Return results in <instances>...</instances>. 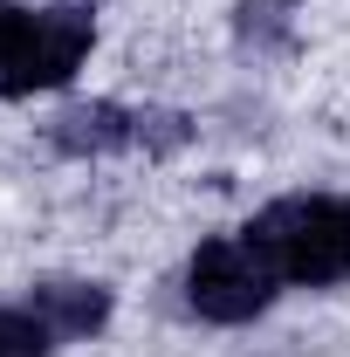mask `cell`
<instances>
[{"mask_svg": "<svg viewBox=\"0 0 350 357\" xmlns=\"http://www.w3.org/2000/svg\"><path fill=\"white\" fill-rule=\"evenodd\" d=\"M96 21L89 7H14L0 0V96L62 89L83 69Z\"/></svg>", "mask_w": 350, "mask_h": 357, "instance_id": "2", "label": "cell"}, {"mask_svg": "<svg viewBox=\"0 0 350 357\" xmlns=\"http://www.w3.org/2000/svg\"><path fill=\"white\" fill-rule=\"evenodd\" d=\"M137 131H144V110H131V103H76L55 117L48 137L69 158H103V151H131Z\"/></svg>", "mask_w": 350, "mask_h": 357, "instance_id": "4", "label": "cell"}, {"mask_svg": "<svg viewBox=\"0 0 350 357\" xmlns=\"http://www.w3.org/2000/svg\"><path fill=\"white\" fill-rule=\"evenodd\" d=\"M55 330L35 310H0V357H48Z\"/></svg>", "mask_w": 350, "mask_h": 357, "instance_id": "6", "label": "cell"}, {"mask_svg": "<svg viewBox=\"0 0 350 357\" xmlns=\"http://www.w3.org/2000/svg\"><path fill=\"white\" fill-rule=\"evenodd\" d=\"M282 289V268L254 234H220L185 268V303L206 323H254Z\"/></svg>", "mask_w": 350, "mask_h": 357, "instance_id": "3", "label": "cell"}, {"mask_svg": "<svg viewBox=\"0 0 350 357\" xmlns=\"http://www.w3.org/2000/svg\"><path fill=\"white\" fill-rule=\"evenodd\" d=\"M28 310L42 316L55 337H89L110 323V289L103 282H42L28 296Z\"/></svg>", "mask_w": 350, "mask_h": 357, "instance_id": "5", "label": "cell"}, {"mask_svg": "<svg viewBox=\"0 0 350 357\" xmlns=\"http://www.w3.org/2000/svg\"><path fill=\"white\" fill-rule=\"evenodd\" d=\"M261 241L282 282L296 289H337L350 282V192H296V199H275L261 220L248 227Z\"/></svg>", "mask_w": 350, "mask_h": 357, "instance_id": "1", "label": "cell"}]
</instances>
